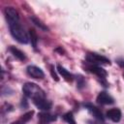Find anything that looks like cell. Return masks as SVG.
<instances>
[{"label":"cell","instance_id":"2e32d148","mask_svg":"<svg viewBox=\"0 0 124 124\" xmlns=\"http://www.w3.org/2000/svg\"><path fill=\"white\" fill-rule=\"evenodd\" d=\"M29 36H30V41H31V44H32V46L34 49H36L37 47V43H38V36H37V33L34 29H29Z\"/></svg>","mask_w":124,"mask_h":124},{"label":"cell","instance_id":"7c38bea8","mask_svg":"<svg viewBox=\"0 0 124 124\" xmlns=\"http://www.w3.org/2000/svg\"><path fill=\"white\" fill-rule=\"evenodd\" d=\"M56 69H57V72L62 76V78H64V79H66L67 81H73L74 80V75L71 74L64 67H62L61 65H57Z\"/></svg>","mask_w":124,"mask_h":124},{"label":"cell","instance_id":"ac0fdd59","mask_svg":"<svg viewBox=\"0 0 124 124\" xmlns=\"http://www.w3.org/2000/svg\"><path fill=\"white\" fill-rule=\"evenodd\" d=\"M50 73H51V76H52V78H53V79H55L56 81H58V76L55 74V72H54V68H53V66H50Z\"/></svg>","mask_w":124,"mask_h":124},{"label":"cell","instance_id":"277c9868","mask_svg":"<svg viewBox=\"0 0 124 124\" xmlns=\"http://www.w3.org/2000/svg\"><path fill=\"white\" fill-rule=\"evenodd\" d=\"M4 14H5V17H6V20L9 25L19 22V15L15 8L6 7L4 10Z\"/></svg>","mask_w":124,"mask_h":124},{"label":"cell","instance_id":"e0dca14e","mask_svg":"<svg viewBox=\"0 0 124 124\" xmlns=\"http://www.w3.org/2000/svg\"><path fill=\"white\" fill-rule=\"evenodd\" d=\"M63 119H64L68 124H76V120H75V118H74L73 112H71V111L65 113V114L63 115Z\"/></svg>","mask_w":124,"mask_h":124},{"label":"cell","instance_id":"d6986e66","mask_svg":"<svg viewBox=\"0 0 124 124\" xmlns=\"http://www.w3.org/2000/svg\"><path fill=\"white\" fill-rule=\"evenodd\" d=\"M89 124H105L103 121H101V120H90L89 122H88Z\"/></svg>","mask_w":124,"mask_h":124},{"label":"cell","instance_id":"3957f363","mask_svg":"<svg viewBox=\"0 0 124 124\" xmlns=\"http://www.w3.org/2000/svg\"><path fill=\"white\" fill-rule=\"evenodd\" d=\"M86 61L90 64V65H97L99 66L100 64H110V61L101 55V54H98V53H95V52H89L86 54V57H85Z\"/></svg>","mask_w":124,"mask_h":124},{"label":"cell","instance_id":"7a4b0ae2","mask_svg":"<svg viewBox=\"0 0 124 124\" xmlns=\"http://www.w3.org/2000/svg\"><path fill=\"white\" fill-rule=\"evenodd\" d=\"M9 28H10L11 35L18 43H20V44H27L29 42L30 38L28 37L27 33L25 32L24 28L21 26V24L19 22H16V23H14V24H10Z\"/></svg>","mask_w":124,"mask_h":124},{"label":"cell","instance_id":"9c48e42d","mask_svg":"<svg viewBox=\"0 0 124 124\" xmlns=\"http://www.w3.org/2000/svg\"><path fill=\"white\" fill-rule=\"evenodd\" d=\"M84 107H85V108L97 119V120H101V121H104V116H103V113H102V111L98 108H96L95 106H93L92 104H90V103H86V104H84Z\"/></svg>","mask_w":124,"mask_h":124},{"label":"cell","instance_id":"9a60e30c","mask_svg":"<svg viewBox=\"0 0 124 124\" xmlns=\"http://www.w3.org/2000/svg\"><path fill=\"white\" fill-rule=\"evenodd\" d=\"M30 19H31L32 22H33L36 26H38L40 29H42V30H44V31H48V27H47L45 23H43L39 18H37L36 16H30Z\"/></svg>","mask_w":124,"mask_h":124},{"label":"cell","instance_id":"52a82bcc","mask_svg":"<svg viewBox=\"0 0 124 124\" xmlns=\"http://www.w3.org/2000/svg\"><path fill=\"white\" fill-rule=\"evenodd\" d=\"M26 72L27 74L33 78H43L45 77V74L44 72L42 71V69H40L39 67L37 66H34V65H31V66H28L26 68Z\"/></svg>","mask_w":124,"mask_h":124},{"label":"cell","instance_id":"5bb4252c","mask_svg":"<svg viewBox=\"0 0 124 124\" xmlns=\"http://www.w3.org/2000/svg\"><path fill=\"white\" fill-rule=\"evenodd\" d=\"M9 50L11 51V53L16 57V58H17L18 60H20V61H23V60H25V55H24V53L21 51V50H19L18 48H16V46H11L10 47H9Z\"/></svg>","mask_w":124,"mask_h":124},{"label":"cell","instance_id":"5b68a950","mask_svg":"<svg viewBox=\"0 0 124 124\" xmlns=\"http://www.w3.org/2000/svg\"><path fill=\"white\" fill-rule=\"evenodd\" d=\"M86 69L88 72L92 73V74H95L99 78H102V79H106L107 76H108V73L106 72L105 69H103L102 67L100 66H97V65H88L86 66Z\"/></svg>","mask_w":124,"mask_h":124},{"label":"cell","instance_id":"8992f818","mask_svg":"<svg viewBox=\"0 0 124 124\" xmlns=\"http://www.w3.org/2000/svg\"><path fill=\"white\" fill-rule=\"evenodd\" d=\"M56 120V116L46 111H42L38 114V123L39 124H49Z\"/></svg>","mask_w":124,"mask_h":124},{"label":"cell","instance_id":"8fae6325","mask_svg":"<svg viewBox=\"0 0 124 124\" xmlns=\"http://www.w3.org/2000/svg\"><path fill=\"white\" fill-rule=\"evenodd\" d=\"M33 103L35 104V106H36L38 108H40V109H42V110H44V111L49 110V109L51 108V103H50L46 98L41 99V100H38V101H35V102H33Z\"/></svg>","mask_w":124,"mask_h":124},{"label":"cell","instance_id":"4fadbf2b","mask_svg":"<svg viewBox=\"0 0 124 124\" xmlns=\"http://www.w3.org/2000/svg\"><path fill=\"white\" fill-rule=\"evenodd\" d=\"M33 114H34V111L33 110H29V111L25 112L24 114H22L18 119H16V121L12 122L11 124H26L32 118Z\"/></svg>","mask_w":124,"mask_h":124},{"label":"cell","instance_id":"30bf717a","mask_svg":"<svg viewBox=\"0 0 124 124\" xmlns=\"http://www.w3.org/2000/svg\"><path fill=\"white\" fill-rule=\"evenodd\" d=\"M107 117L113 122H119L121 119V110L117 108H110L107 111Z\"/></svg>","mask_w":124,"mask_h":124},{"label":"cell","instance_id":"6da1fadb","mask_svg":"<svg viewBox=\"0 0 124 124\" xmlns=\"http://www.w3.org/2000/svg\"><path fill=\"white\" fill-rule=\"evenodd\" d=\"M22 92L24 93V95L26 97L32 99L33 102L46 98L45 91L38 84L33 83V82H26V83H24L23 86H22Z\"/></svg>","mask_w":124,"mask_h":124},{"label":"cell","instance_id":"ba28073f","mask_svg":"<svg viewBox=\"0 0 124 124\" xmlns=\"http://www.w3.org/2000/svg\"><path fill=\"white\" fill-rule=\"evenodd\" d=\"M97 103L100 105H111L114 103V100L108 93L103 91L97 96Z\"/></svg>","mask_w":124,"mask_h":124},{"label":"cell","instance_id":"ffe728a7","mask_svg":"<svg viewBox=\"0 0 124 124\" xmlns=\"http://www.w3.org/2000/svg\"><path fill=\"white\" fill-rule=\"evenodd\" d=\"M117 63H118L121 67H124V59H122V60H117Z\"/></svg>","mask_w":124,"mask_h":124}]
</instances>
